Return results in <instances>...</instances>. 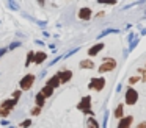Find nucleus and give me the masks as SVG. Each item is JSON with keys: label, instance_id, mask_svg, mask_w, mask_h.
<instances>
[{"label": "nucleus", "instance_id": "obj_1", "mask_svg": "<svg viewBox=\"0 0 146 128\" xmlns=\"http://www.w3.org/2000/svg\"><path fill=\"white\" fill-rule=\"evenodd\" d=\"M16 103H17V100H14V98H10V100L2 102V105H0V116H2V117H8L10 112L14 109Z\"/></svg>", "mask_w": 146, "mask_h": 128}, {"label": "nucleus", "instance_id": "obj_2", "mask_svg": "<svg viewBox=\"0 0 146 128\" xmlns=\"http://www.w3.org/2000/svg\"><path fill=\"white\" fill-rule=\"evenodd\" d=\"M77 109H80L83 114L93 116V111H91V97H90V95L83 97V98L79 102V105H77Z\"/></svg>", "mask_w": 146, "mask_h": 128}, {"label": "nucleus", "instance_id": "obj_3", "mask_svg": "<svg viewBox=\"0 0 146 128\" xmlns=\"http://www.w3.org/2000/svg\"><path fill=\"white\" fill-rule=\"evenodd\" d=\"M33 83H35V75H33V74H27L25 77H22V80L19 81V86H21V89H22V91H29V89H32Z\"/></svg>", "mask_w": 146, "mask_h": 128}, {"label": "nucleus", "instance_id": "obj_4", "mask_svg": "<svg viewBox=\"0 0 146 128\" xmlns=\"http://www.w3.org/2000/svg\"><path fill=\"white\" fill-rule=\"evenodd\" d=\"M115 67H116V61H115V59H111V58H105L104 62L99 66V72H101V74H105V72H111Z\"/></svg>", "mask_w": 146, "mask_h": 128}, {"label": "nucleus", "instance_id": "obj_5", "mask_svg": "<svg viewBox=\"0 0 146 128\" xmlns=\"http://www.w3.org/2000/svg\"><path fill=\"white\" fill-rule=\"evenodd\" d=\"M137 102H138V92H137L133 87H127V91H126V103L129 106H133Z\"/></svg>", "mask_w": 146, "mask_h": 128}, {"label": "nucleus", "instance_id": "obj_6", "mask_svg": "<svg viewBox=\"0 0 146 128\" xmlns=\"http://www.w3.org/2000/svg\"><path fill=\"white\" fill-rule=\"evenodd\" d=\"M104 86H105V78H102V77L91 78V81H90V84H88L90 89H94V91H98V92L104 89Z\"/></svg>", "mask_w": 146, "mask_h": 128}, {"label": "nucleus", "instance_id": "obj_7", "mask_svg": "<svg viewBox=\"0 0 146 128\" xmlns=\"http://www.w3.org/2000/svg\"><path fill=\"white\" fill-rule=\"evenodd\" d=\"M91 16H93V11H91V8H80V11H79V19H82V20H90L91 19Z\"/></svg>", "mask_w": 146, "mask_h": 128}, {"label": "nucleus", "instance_id": "obj_8", "mask_svg": "<svg viewBox=\"0 0 146 128\" xmlns=\"http://www.w3.org/2000/svg\"><path fill=\"white\" fill-rule=\"evenodd\" d=\"M133 123V117L132 116H126V117H121L119 122H118V127L119 128H127Z\"/></svg>", "mask_w": 146, "mask_h": 128}, {"label": "nucleus", "instance_id": "obj_9", "mask_svg": "<svg viewBox=\"0 0 146 128\" xmlns=\"http://www.w3.org/2000/svg\"><path fill=\"white\" fill-rule=\"evenodd\" d=\"M46 59H47V53L46 52H38V53H35V56H33V62L35 64H41V62H44Z\"/></svg>", "mask_w": 146, "mask_h": 128}, {"label": "nucleus", "instance_id": "obj_10", "mask_svg": "<svg viewBox=\"0 0 146 128\" xmlns=\"http://www.w3.org/2000/svg\"><path fill=\"white\" fill-rule=\"evenodd\" d=\"M58 77H60L61 83H68V81L72 78V72L71 70H61V72H58Z\"/></svg>", "mask_w": 146, "mask_h": 128}, {"label": "nucleus", "instance_id": "obj_11", "mask_svg": "<svg viewBox=\"0 0 146 128\" xmlns=\"http://www.w3.org/2000/svg\"><path fill=\"white\" fill-rule=\"evenodd\" d=\"M102 49H104V44H102V42H98V44H94V45H93L91 49L88 50V56H96V55H98V53L101 52Z\"/></svg>", "mask_w": 146, "mask_h": 128}, {"label": "nucleus", "instance_id": "obj_12", "mask_svg": "<svg viewBox=\"0 0 146 128\" xmlns=\"http://www.w3.org/2000/svg\"><path fill=\"white\" fill-rule=\"evenodd\" d=\"M46 84H50V86L54 87V89H55V87H58V86H60V84H61V81H60V77H58V74L49 78V80H47V83H46Z\"/></svg>", "mask_w": 146, "mask_h": 128}, {"label": "nucleus", "instance_id": "obj_13", "mask_svg": "<svg viewBox=\"0 0 146 128\" xmlns=\"http://www.w3.org/2000/svg\"><path fill=\"white\" fill-rule=\"evenodd\" d=\"M41 92H42V95L47 98V97H52V94H54V87L50 86V84H46L44 87L41 89Z\"/></svg>", "mask_w": 146, "mask_h": 128}, {"label": "nucleus", "instance_id": "obj_14", "mask_svg": "<svg viewBox=\"0 0 146 128\" xmlns=\"http://www.w3.org/2000/svg\"><path fill=\"white\" fill-rule=\"evenodd\" d=\"M35 102H36V105H38V106H41V108H42V106H44L46 97L42 95V92H41V91H39V92L36 94V97H35Z\"/></svg>", "mask_w": 146, "mask_h": 128}, {"label": "nucleus", "instance_id": "obj_15", "mask_svg": "<svg viewBox=\"0 0 146 128\" xmlns=\"http://www.w3.org/2000/svg\"><path fill=\"white\" fill-rule=\"evenodd\" d=\"M80 67L82 69H93L94 67V62H93L91 59H82V61H80Z\"/></svg>", "mask_w": 146, "mask_h": 128}, {"label": "nucleus", "instance_id": "obj_16", "mask_svg": "<svg viewBox=\"0 0 146 128\" xmlns=\"http://www.w3.org/2000/svg\"><path fill=\"white\" fill-rule=\"evenodd\" d=\"M124 114V106L123 105H118L116 109H115V119H121Z\"/></svg>", "mask_w": 146, "mask_h": 128}, {"label": "nucleus", "instance_id": "obj_17", "mask_svg": "<svg viewBox=\"0 0 146 128\" xmlns=\"http://www.w3.org/2000/svg\"><path fill=\"white\" fill-rule=\"evenodd\" d=\"M33 56H35V52H29L27 59H25V67H29V66H30V62L33 61Z\"/></svg>", "mask_w": 146, "mask_h": 128}, {"label": "nucleus", "instance_id": "obj_18", "mask_svg": "<svg viewBox=\"0 0 146 128\" xmlns=\"http://www.w3.org/2000/svg\"><path fill=\"white\" fill-rule=\"evenodd\" d=\"M88 127H99L98 120H94L93 117H88Z\"/></svg>", "mask_w": 146, "mask_h": 128}, {"label": "nucleus", "instance_id": "obj_19", "mask_svg": "<svg viewBox=\"0 0 146 128\" xmlns=\"http://www.w3.org/2000/svg\"><path fill=\"white\" fill-rule=\"evenodd\" d=\"M39 112H41V106L36 105V108H33V109H32V116H38Z\"/></svg>", "mask_w": 146, "mask_h": 128}, {"label": "nucleus", "instance_id": "obj_20", "mask_svg": "<svg viewBox=\"0 0 146 128\" xmlns=\"http://www.w3.org/2000/svg\"><path fill=\"white\" fill-rule=\"evenodd\" d=\"M99 3H107V5H116V0H98Z\"/></svg>", "mask_w": 146, "mask_h": 128}, {"label": "nucleus", "instance_id": "obj_21", "mask_svg": "<svg viewBox=\"0 0 146 128\" xmlns=\"http://www.w3.org/2000/svg\"><path fill=\"white\" fill-rule=\"evenodd\" d=\"M137 81H140V77H130V78H129V83H130V84H135Z\"/></svg>", "mask_w": 146, "mask_h": 128}, {"label": "nucleus", "instance_id": "obj_22", "mask_svg": "<svg viewBox=\"0 0 146 128\" xmlns=\"http://www.w3.org/2000/svg\"><path fill=\"white\" fill-rule=\"evenodd\" d=\"M118 30H107V31H104V33H101L99 34V37H102V36H105V34H110V33H116Z\"/></svg>", "mask_w": 146, "mask_h": 128}, {"label": "nucleus", "instance_id": "obj_23", "mask_svg": "<svg viewBox=\"0 0 146 128\" xmlns=\"http://www.w3.org/2000/svg\"><path fill=\"white\" fill-rule=\"evenodd\" d=\"M19 97H21V91H14L13 98H14V100H19Z\"/></svg>", "mask_w": 146, "mask_h": 128}, {"label": "nucleus", "instance_id": "obj_24", "mask_svg": "<svg viewBox=\"0 0 146 128\" xmlns=\"http://www.w3.org/2000/svg\"><path fill=\"white\" fill-rule=\"evenodd\" d=\"M29 125H32V120H30V119L29 120H24L22 123H21V127H29Z\"/></svg>", "mask_w": 146, "mask_h": 128}, {"label": "nucleus", "instance_id": "obj_25", "mask_svg": "<svg viewBox=\"0 0 146 128\" xmlns=\"http://www.w3.org/2000/svg\"><path fill=\"white\" fill-rule=\"evenodd\" d=\"M10 5H11V8H14V9H19V6H17V3H16V2H13V0H10Z\"/></svg>", "mask_w": 146, "mask_h": 128}, {"label": "nucleus", "instance_id": "obj_26", "mask_svg": "<svg viewBox=\"0 0 146 128\" xmlns=\"http://www.w3.org/2000/svg\"><path fill=\"white\" fill-rule=\"evenodd\" d=\"M19 45H21V42H13V44H11V45H10V50L16 49V47H19Z\"/></svg>", "mask_w": 146, "mask_h": 128}, {"label": "nucleus", "instance_id": "obj_27", "mask_svg": "<svg viewBox=\"0 0 146 128\" xmlns=\"http://www.w3.org/2000/svg\"><path fill=\"white\" fill-rule=\"evenodd\" d=\"M7 52H8V49H2V50H0V58H2V56H3Z\"/></svg>", "mask_w": 146, "mask_h": 128}, {"label": "nucleus", "instance_id": "obj_28", "mask_svg": "<svg viewBox=\"0 0 146 128\" xmlns=\"http://www.w3.org/2000/svg\"><path fill=\"white\" fill-rule=\"evenodd\" d=\"M138 127H146V122H141V123H140Z\"/></svg>", "mask_w": 146, "mask_h": 128}, {"label": "nucleus", "instance_id": "obj_29", "mask_svg": "<svg viewBox=\"0 0 146 128\" xmlns=\"http://www.w3.org/2000/svg\"><path fill=\"white\" fill-rule=\"evenodd\" d=\"M39 2V5H44V0H38Z\"/></svg>", "mask_w": 146, "mask_h": 128}, {"label": "nucleus", "instance_id": "obj_30", "mask_svg": "<svg viewBox=\"0 0 146 128\" xmlns=\"http://www.w3.org/2000/svg\"><path fill=\"white\" fill-rule=\"evenodd\" d=\"M143 80H145V81H146V72H145V77H143Z\"/></svg>", "mask_w": 146, "mask_h": 128}]
</instances>
